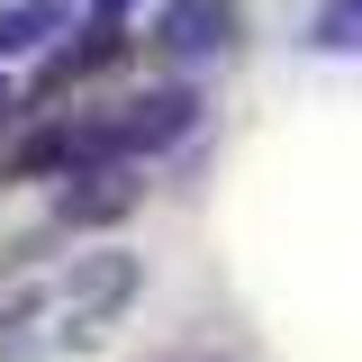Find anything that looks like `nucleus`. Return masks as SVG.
I'll return each mask as SVG.
<instances>
[{"label":"nucleus","mask_w":362,"mask_h":362,"mask_svg":"<svg viewBox=\"0 0 362 362\" xmlns=\"http://www.w3.org/2000/svg\"><path fill=\"white\" fill-rule=\"evenodd\" d=\"M199 127V90H145V100H127V109H109V118H90V163H127V154H163V145H181V136Z\"/></svg>","instance_id":"1"},{"label":"nucleus","mask_w":362,"mask_h":362,"mask_svg":"<svg viewBox=\"0 0 362 362\" xmlns=\"http://www.w3.org/2000/svg\"><path fill=\"white\" fill-rule=\"evenodd\" d=\"M235 45V9L226 0H163V54L173 64H209Z\"/></svg>","instance_id":"2"},{"label":"nucleus","mask_w":362,"mask_h":362,"mask_svg":"<svg viewBox=\"0 0 362 362\" xmlns=\"http://www.w3.org/2000/svg\"><path fill=\"white\" fill-rule=\"evenodd\" d=\"M118 54H127V18H90V28H73V45L37 73V90H73V82H90L100 64H118Z\"/></svg>","instance_id":"3"},{"label":"nucleus","mask_w":362,"mask_h":362,"mask_svg":"<svg viewBox=\"0 0 362 362\" xmlns=\"http://www.w3.org/2000/svg\"><path fill=\"white\" fill-rule=\"evenodd\" d=\"M136 209V181L118 173V163H90V173H73V190H64V226H109Z\"/></svg>","instance_id":"4"},{"label":"nucleus","mask_w":362,"mask_h":362,"mask_svg":"<svg viewBox=\"0 0 362 362\" xmlns=\"http://www.w3.org/2000/svg\"><path fill=\"white\" fill-rule=\"evenodd\" d=\"M73 0H0V54H28V45L64 37Z\"/></svg>","instance_id":"5"},{"label":"nucleus","mask_w":362,"mask_h":362,"mask_svg":"<svg viewBox=\"0 0 362 362\" xmlns=\"http://www.w3.org/2000/svg\"><path fill=\"white\" fill-rule=\"evenodd\" d=\"M127 290H136V263H127V254H90V263L73 272V299H82V308H118Z\"/></svg>","instance_id":"6"},{"label":"nucleus","mask_w":362,"mask_h":362,"mask_svg":"<svg viewBox=\"0 0 362 362\" xmlns=\"http://www.w3.org/2000/svg\"><path fill=\"white\" fill-rule=\"evenodd\" d=\"M317 45H362V0H326L317 9Z\"/></svg>","instance_id":"7"},{"label":"nucleus","mask_w":362,"mask_h":362,"mask_svg":"<svg viewBox=\"0 0 362 362\" xmlns=\"http://www.w3.org/2000/svg\"><path fill=\"white\" fill-rule=\"evenodd\" d=\"M127 9H136V0H100V18H127Z\"/></svg>","instance_id":"8"}]
</instances>
